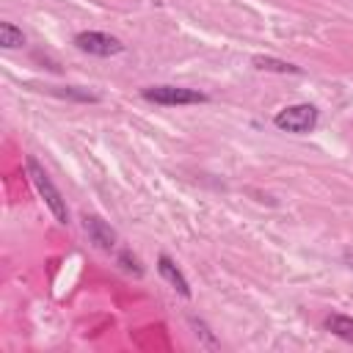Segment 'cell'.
Returning <instances> with one entry per match:
<instances>
[{
    "instance_id": "cell-1",
    "label": "cell",
    "mask_w": 353,
    "mask_h": 353,
    "mask_svg": "<svg viewBox=\"0 0 353 353\" xmlns=\"http://www.w3.org/2000/svg\"><path fill=\"white\" fill-rule=\"evenodd\" d=\"M25 171L36 188V193L41 196V201L47 204V210L52 212V218L58 223H69V207H66V199L61 196V190L55 188V182L50 179V174L44 171V165L36 160V157H25Z\"/></svg>"
},
{
    "instance_id": "cell-2",
    "label": "cell",
    "mask_w": 353,
    "mask_h": 353,
    "mask_svg": "<svg viewBox=\"0 0 353 353\" xmlns=\"http://www.w3.org/2000/svg\"><path fill=\"white\" fill-rule=\"evenodd\" d=\"M317 119H320V110L309 102H298V105H287L284 110H279L273 116V124L281 130V132H292V135H306L317 127Z\"/></svg>"
},
{
    "instance_id": "cell-3",
    "label": "cell",
    "mask_w": 353,
    "mask_h": 353,
    "mask_svg": "<svg viewBox=\"0 0 353 353\" xmlns=\"http://www.w3.org/2000/svg\"><path fill=\"white\" fill-rule=\"evenodd\" d=\"M141 97L146 102L154 105H165V108H176V105H204L210 97L204 91L196 88H185V85H149L141 91Z\"/></svg>"
},
{
    "instance_id": "cell-4",
    "label": "cell",
    "mask_w": 353,
    "mask_h": 353,
    "mask_svg": "<svg viewBox=\"0 0 353 353\" xmlns=\"http://www.w3.org/2000/svg\"><path fill=\"white\" fill-rule=\"evenodd\" d=\"M74 47L80 52H88V55H97V58H110V55L124 52V41L105 33V30H80L74 36Z\"/></svg>"
},
{
    "instance_id": "cell-5",
    "label": "cell",
    "mask_w": 353,
    "mask_h": 353,
    "mask_svg": "<svg viewBox=\"0 0 353 353\" xmlns=\"http://www.w3.org/2000/svg\"><path fill=\"white\" fill-rule=\"evenodd\" d=\"M83 229H85L88 240H91L97 248H102V251H116L119 234H116V229H113L108 221H102L99 215H83Z\"/></svg>"
},
{
    "instance_id": "cell-6",
    "label": "cell",
    "mask_w": 353,
    "mask_h": 353,
    "mask_svg": "<svg viewBox=\"0 0 353 353\" xmlns=\"http://www.w3.org/2000/svg\"><path fill=\"white\" fill-rule=\"evenodd\" d=\"M157 273L182 295V298H190L193 292H190V284H188V279H185V273L176 268V262L168 256V254H160L157 256Z\"/></svg>"
},
{
    "instance_id": "cell-7",
    "label": "cell",
    "mask_w": 353,
    "mask_h": 353,
    "mask_svg": "<svg viewBox=\"0 0 353 353\" xmlns=\"http://www.w3.org/2000/svg\"><path fill=\"white\" fill-rule=\"evenodd\" d=\"M251 63L262 72H279V74H301L303 69L290 63V61H281V58H270V55H254Z\"/></svg>"
},
{
    "instance_id": "cell-8",
    "label": "cell",
    "mask_w": 353,
    "mask_h": 353,
    "mask_svg": "<svg viewBox=\"0 0 353 353\" xmlns=\"http://www.w3.org/2000/svg\"><path fill=\"white\" fill-rule=\"evenodd\" d=\"M323 325H325V331H331L334 336H339V339H345V342L353 345V317H350V314H328Z\"/></svg>"
},
{
    "instance_id": "cell-9",
    "label": "cell",
    "mask_w": 353,
    "mask_h": 353,
    "mask_svg": "<svg viewBox=\"0 0 353 353\" xmlns=\"http://www.w3.org/2000/svg\"><path fill=\"white\" fill-rule=\"evenodd\" d=\"M0 47H6V50L25 47V33H22V28H17L14 22H0Z\"/></svg>"
},
{
    "instance_id": "cell-10",
    "label": "cell",
    "mask_w": 353,
    "mask_h": 353,
    "mask_svg": "<svg viewBox=\"0 0 353 353\" xmlns=\"http://www.w3.org/2000/svg\"><path fill=\"white\" fill-rule=\"evenodd\" d=\"M116 262H119V268L124 270V273H132V276H143V265H141V259L130 251V248H121L119 254H116Z\"/></svg>"
},
{
    "instance_id": "cell-11",
    "label": "cell",
    "mask_w": 353,
    "mask_h": 353,
    "mask_svg": "<svg viewBox=\"0 0 353 353\" xmlns=\"http://www.w3.org/2000/svg\"><path fill=\"white\" fill-rule=\"evenodd\" d=\"M190 325L196 328L193 334H196V336H199V339H201V342H204L207 347H218V339H215V336L210 334V328H207V325H204L201 320H196V317H190Z\"/></svg>"
},
{
    "instance_id": "cell-12",
    "label": "cell",
    "mask_w": 353,
    "mask_h": 353,
    "mask_svg": "<svg viewBox=\"0 0 353 353\" xmlns=\"http://www.w3.org/2000/svg\"><path fill=\"white\" fill-rule=\"evenodd\" d=\"M345 262L353 268V248H347V251H345Z\"/></svg>"
}]
</instances>
